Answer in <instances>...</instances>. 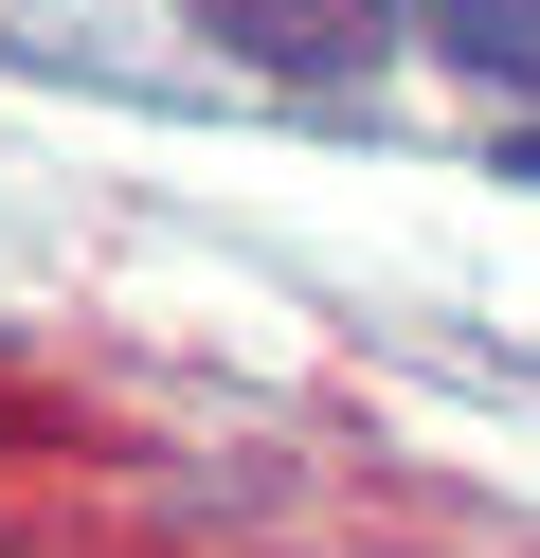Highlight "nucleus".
<instances>
[{
  "label": "nucleus",
  "mask_w": 540,
  "mask_h": 558,
  "mask_svg": "<svg viewBox=\"0 0 540 558\" xmlns=\"http://www.w3.org/2000/svg\"><path fill=\"white\" fill-rule=\"evenodd\" d=\"M432 37H451L468 73H523L540 90V0H432Z\"/></svg>",
  "instance_id": "obj_2"
},
{
  "label": "nucleus",
  "mask_w": 540,
  "mask_h": 558,
  "mask_svg": "<svg viewBox=\"0 0 540 558\" xmlns=\"http://www.w3.org/2000/svg\"><path fill=\"white\" fill-rule=\"evenodd\" d=\"M523 181H540V145H523Z\"/></svg>",
  "instance_id": "obj_3"
},
{
  "label": "nucleus",
  "mask_w": 540,
  "mask_h": 558,
  "mask_svg": "<svg viewBox=\"0 0 540 558\" xmlns=\"http://www.w3.org/2000/svg\"><path fill=\"white\" fill-rule=\"evenodd\" d=\"M235 54H271V73H360L379 54V0H199Z\"/></svg>",
  "instance_id": "obj_1"
}]
</instances>
